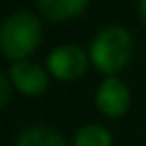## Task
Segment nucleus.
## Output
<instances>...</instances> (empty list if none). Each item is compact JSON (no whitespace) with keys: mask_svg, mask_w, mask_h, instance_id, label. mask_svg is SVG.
<instances>
[{"mask_svg":"<svg viewBox=\"0 0 146 146\" xmlns=\"http://www.w3.org/2000/svg\"><path fill=\"white\" fill-rule=\"evenodd\" d=\"M42 40V26L32 12L20 10L10 14L0 26V46L2 52L18 62L32 54Z\"/></svg>","mask_w":146,"mask_h":146,"instance_id":"nucleus-1","label":"nucleus"},{"mask_svg":"<svg viewBox=\"0 0 146 146\" xmlns=\"http://www.w3.org/2000/svg\"><path fill=\"white\" fill-rule=\"evenodd\" d=\"M132 54V36L124 26L110 24L104 26L92 40L90 46V60L92 64L104 72L114 76L118 70H122Z\"/></svg>","mask_w":146,"mask_h":146,"instance_id":"nucleus-2","label":"nucleus"},{"mask_svg":"<svg viewBox=\"0 0 146 146\" xmlns=\"http://www.w3.org/2000/svg\"><path fill=\"white\" fill-rule=\"evenodd\" d=\"M46 64H48V70L52 72V76H56L60 80H74L84 74V70L88 66V58L80 46L62 44V46H56L48 54Z\"/></svg>","mask_w":146,"mask_h":146,"instance_id":"nucleus-3","label":"nucleus"},{"mask_svg":"<svg viewBox=\"0 0 146 146\" xmlns=\"http://www.w3.org/2000/svg\"><path fill=\"white\" fill-rule=\"evenodd\" d=\"M96 106L100 108L102 114H106L110 118L122 116L130 106L128 86L120 78L108 76L106 80H102V84L96 90Z\"/></svg>","mask_w":146,"mask_h":146,"instance_id":"nucleus-4","label":"nucleus"},{"mask_svg":"<svg viewBox=\"0 0 146 146\" xmlns=\"http://www.w3.org/2000/svg\"><path fill=\"white\" fill-rule=\"evenodd\" d=\"M8 78L16 90H20L22 94H28V96L42 94L48 86L46 70L34 62H28V60L14 62L8 70Z\"/></svg>","mask_w":146,"mask_h":146,"instance_id":"nucleus-5","label":"nucleus"},{"mask_svg":"<svg viewBox=\"0 0 146 146\" xmlns=\"http://www.w3.org/2000/svg\"><path fill=\"white\" fill-rule=\"evenodd\" d=\"M36 6L50 20H68L80 14L88 6V2L86 0H40Z\"/></svg>","mask_w":146,"mask_h":146,"instance_id":"nucleus-6","label":"nucleus"},{"mask_svg":"<svg viewBox=\"0 0 146 146\" xmlns=\"http://www.w3.org/2000/svg\"><path fill=\"white\" fill-rule=\"evenodd\" d=\"M16 146H66V144L56 130L46 126H32L18 136Z\"/></svg>","mask_w":146,"mask_h":146,"instance_id":"nucleus-7","label":"nucleus"},{"mask_svg":"<svg viewBox=\"0 0 146 146\" xmlns=\"http://www.w3.org/2000/svg\"><path fill=\"white\" fill-rule=\"evenodd\" d=\"M74 146H112V134L98 124L82 126L74 136Z\"/></svg>","mask_w":146,"mask_h":146,"instance_id":"nucleus-8","label":"nucleus"},{"mask_svg":"<svg viewBox=\"0 0 146 146\" xmlns=\"http://www.w3.org/2000/svg\"><path fill=\"white\" fill-rule=\"evenodd\" d=\"M0 106H6L8 100H10V94H12V82L6 74H0Z\"/></svg>","mask_w":146,"mask_h":146,"instance_id":"nucleus-9","label":"nucleus"},{"mask_svg":"<svg viewBox=\"0 0 146 146\" xmlns=\"http://www.w3.org/2000/svg\"><path fill=\"white\" fill-rule=\"evenodd\" d=\"M138 12H140L142 22L146 24V0H140V4H138Z\"/></svg>","mask_w":146,"mask_h":146,"instance_id":"nucleus-10","label":"nucleus"}]
</instances>
